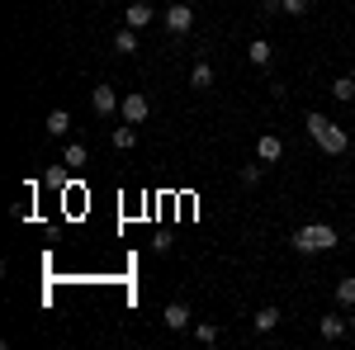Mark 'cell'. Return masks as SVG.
<instances>
[{"label":"cell","mask_w":355,"mask_h":350,"mask_svg":"<svg viewBox=\"0 0 355 350\" xmlns=\"http://www.w3.org/2000/svg\"><path fill=\"white\" fill-rule=\"evenodd\" d=\"M308 137L327 152V157H341L346 147H351V137H346V128L341 123H331L327 114H308Z\"/></svg>","instance_id":"obj_1"},{"label":"cell","mask_w":355,"mask_h":350,"mask_svg":"<svg viewBox=\"0 0 355 350\" xmlns=\"http://www.w3.org/2000/svg\"><path fill=\"white\" fill-rule=\"evenodd\" d=\"M336 227L331 222H308V227H299L294 232V251L299 256H322V251H336Z\"/></svg>","instance_id":"obj_2"},{"label":"cell","mask_w":355,"mask_h":350,"mask_svg":"<svg viewBox=\"0 0 355 350\" xmlns=\"http://www.w3.org/2000/svg\"><path fill=\"white\" fill-rule=\"evenodd\" d=\"M162 24H166V33L180 38V33H190V28H194V10L185 5V0H171V10L162 15Z\"/></svg>","instance_id":"obj_3"},{"label":"cell","mask_w":355,"mask_h":350,"mask_svg":"<svg viewBox=\"0 0 355 350\" xmlns=\"http://www.w3.org/2000/svg\"><path fill=\"white\" fill-rule=\"evenodd\" d=\"M147 114H152L147 95H142V90H128V95H123V105H119V119H123V123H142Z\"/></svg>","instance_id":"obj_4"},{"label":"cell","mask_w":355,"mask_h":350,"mask_svg":"<svg viewBox=\"0 0 355 350\" xmlns=\"http://www.w3.org/2000/svg\"><path fill=\"white\" fill-rule=\"evenodd\" d=\"M90 105H95V114H100V119H110V114H119L123 95H119L114 85H95V90H90Z\"/></svg>","instance_id":"obj_5"},{"label":"cell","mask_w":355,"mask_h":350,"mask_svg":"<svg viewBox=\"0 0 355 350\" xmlns=\"http://www.w3.org/2000/svg\"><path fill=\"white\" fill-rule=\"evenodd\" d=\"M279 157H284V142H279L275 133H261V137H256V161H261V166H275Z\"/></svg>","instance_id":"obj_6"},{"label":"cell","mask_w":355,"mask_h":350,"mask_svg":"<svg viewBox=\"0 0 355 350\" xmlns=\"http://www.w3.org/2000/svg\"><path fill=\"white\" fill-rule=\"evenodd\" d=\"M152 19H157V10H152L147 0H137V5H128V10H123V24H128V28H147Z\"/></svg>","instance_id":"obj_7"},{"label":"cell","mask_w":355,"mask_h":350,"mask_svg":"<svg viewBox=\"0 0 355 350\" xmlns=\"http://www.w3.org/2000/svg\"><path fill=\"white\" fill-rule=\"evenodd\" d=\"M318 331H322V341H341V336H351V317H322Z\"/></svg>","instance_id":"obj_8"},{"label":"cell","mask_w":355,"mask_h":350,"mask_svg":"<svg viewBox=\"0 0 355 350\" xmlns=\"http://www.w3.org/2000/svg\"><path fill=\"white\" fill-rule=\"evenodd\" d=\"M162 322L171 326V331H185V326H190V308H185V303H171L162 313Z\"/></svg>","instance_id":"obj_9"},{"label":"cell","mask_w":355,"mask_h":350,"mask_svg":"<svg viewBox=\"0 0 355 350\" xmlns=\"http://www.w3.org/2000/svg\"><path fill=\"white\" fill-rule=\"evenodd\" d=\"M43 128H48V137H67V133H71V114H67V109H53Z\"/></svg>","instance_id":"obj_10"},{"label":"cell","mask_w":355,"mask_h":350,"mask_svg":"<svg viewBox=\"0 0 355 350\" xmlns=\"http://www.w3.org/2000/svg\"><path fill=\"white\" fill-rule=\"evenodd\" d=\"M190 90H214V67H209V62H194V71H190Z\"/></svg>","instance_id":"obj_11"},{"label":"cell","mask_w":355,"mask_h":350,"mask_svg":"<svg viewBox=\"0 0 355 350\" xmlns=\"http://www.w3.org/2000/svg\"><path fill=\"white\" fill-rule=\"evenodd\" d=\"M114 147H119V152H133L137 147V123H119V128H114Z\"/></svg>","instance_id":"obj_12"},{"label":"cell","mask_w":355,"mask_h":350,"mask_svg":"<svg viewBox=\"0 0 355 350\" xmlns=\"http://www.w3.org/2000/svg\"><path fill=\"white\" fill-rule=\"evenodd\" d=\"M85 161H90V152H85V142H67V157H62V166H67V170H81Z\"/></svg>","instance_id":"obj_13"},{"label":"cell","mask_w":355,"mask_h":350,"mask_svg":"<svg viewBox=\"0 0 355 350\" xmlns=\"http://www.w3.org/2000/svg\"><path fill=\"white\" fill-rule=\"evenodd\" d=\"M114 53H123V57H128V53H137V28H128V24H123L119 33H114Z\"/></svg>","instance_id":"obj_14"},{"label":"cell","mask_w":355,"mask_h":350,"mask_svg":"<svg viewBox=\"0 0 355 350\" xmlns=\"http://www.w3.org/2000/svg\"><path fill=\"white\" fill-rule=\"evenodd\" d=\"M275 326H279V308H261L256 313V336H270Z\"/></svg>","instance_id":"obj_15"},{"label":"cell","mask_w":355,"mask_h":350,"mask_svg":"<svg viewBox=\"0 0 355 350\" xmlns=\"http://www.w3.org/2000/svg\"><path fill=\"white\" fill-rule=\"evenodd\" d=\"M246 57H251V67H270V43H266V38H251Z\"/></svg>","instance_id":"obj_16"},{"label":"cell","mask_w":355,"mask_h":350,"mask_svg":"<svg viewBox=\"0 0 355 350\" xmlns=\"http://www.w3.org/2000/svg\"><path fill=\"white\" fill-rule=\"evenodd\" d=\"M331 95H336L341 105H351L355 100V76H336V81H331Z\"/></svg>","instance_id":"obj_17"},{"label":"cell","mask_w":355,"mask_h":350,"mask_svg":"<svg viewBox=\"0 0 355 350\" xmlns=\"http://www.w3.org/2000/svg\"><path fill=\"white\" fill-rule=\"evenodd\" d=\"M336 303H341V308H355V274H346V279L336 284Z\"/></svg>","instance_id":"obj_18"},{"label":"cell","mask_w":355,"mask_h":350,"mask_svg":"<svg viewBox=\"0 0 355 350\" xmlns=\"http://www.w3.org/2000/svg\"><path fill=\"white\" fill-rule=\"evenodd\" d=\"M194 336H199L204 346H218V326H214V322H199V326H194Z\"/></svg>","instance_id":"obj_19"},{"label":"cell","mask_w":355,"mask_h":350,"mask_svg":"<svg viewBox=\"0 0 355 350\" xmlns=\"http://www.w3.org/2000/svg\"><path fill=\"white\" fill-rule=\"evenodd\" d=\"M261 170H266V166H256V161L242 166V185H256V180H261Z\"/></svg>","instance_id":"obj_20"},{"label":"cell","mask_w":355,"mask_h":350,"mask_svg":"<svg viewBox=\"0 0 355 350\" xmlns=\"http://www.w3.org/2000/svg\"><path fill=\"white\" fill-rule=\"evenodd\" d=\"M284 15H308V0H284Z\"/></svg>","instance_id":"obj_21"},{"label":"cell","mask_w":355,"mask_h":350,"mask_svg":"<svg viewBox=\"0 0 355 350\" xmlns=\"http://www.w3.org/2000/svg\"><path fill=\"white\" fill-rule=\"evenodd\" d=\"M48 185H57V189L67 185V170H62V166H53V170H48Z\"/></svg>","instance_id":"obj_22"},{"label":"cell","mask_w":355,"mask_h":350,"mask_svg":"<svg viewBox=\"0 0 355 350\" xmlns=\"http://www.w3.org/2000/svg\"><path fill=\"white\" fill-rule=\"evenodd\" d=\"M261 10H266V15H279V10H284V0H261Z\"/></svg>","instance_id":"obj_23"},{"label":"cell","mask_w":355,"mask_h":350,"mask_svg":"<svg viewBox=\"0 0 355 350\" xmlns=\"http://www.w3.org/2000/svg\"><path fill=\"white\" fill-rule=\"evenodd\" d=\"M351 341H355V313H351Z\"/></svg>","instance_id":"obj_24"}]
</instances>
